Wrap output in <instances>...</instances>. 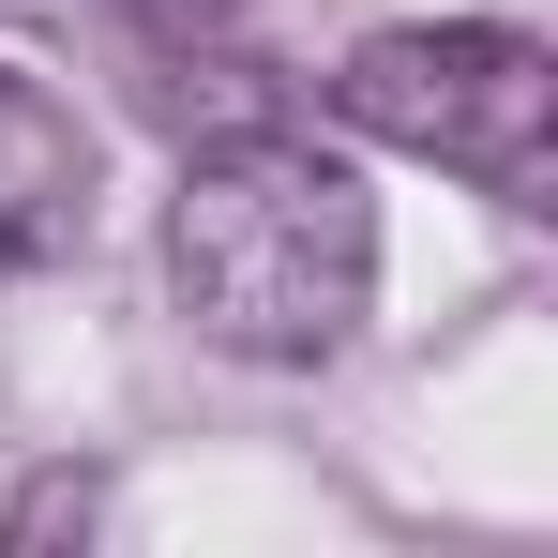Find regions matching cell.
I'll use <instances>...</instances> for the list:
<instances>
[{
	"mask_svg": "<svg viewBox=\"0 0 558 558\" xmlns=\"http://www.w3.org/2000/svg\"><path fill=\"white\" fill-rule=\"evenodd\" d=\"M167 287L211 348L242 363H332L377 302V196L363 167H332L317 136L287 121H242L182 167V211H167Z\"/></svg>",
	"mask_w": 558,
	"mask_h": 558,
	"instance_id": "obj_1",
	"label": "cell"
},
{
	"mask_svg": "<svg viewBox=\"0 0 558 558\" xmlns=\"http://www.w3.org/2000/svg\"><path fill=\"white\" fill-rule=\"evenodd\" d=\"M332 106L363 121L377 151H423V167L498 182L513 211H544V182H558V61L529 31H498V15H438V31L348 46Z\"/></svg>",
	"mask_w": 558,
	"mask_h": 558,
	"instance_id": "obj_2",
	"label": "cell"
},
{
	"mask_svg": "<svg viewBox=\"0 0 558 558\" xmlns=\"http://www.w3.org/2000/svg\"><path fill=\"white\" fill-rule=\"evenodd\" d=\"M76 242H92V121L31 61H0V287L61 272Z\"/></svg>",
	"mask_w": 558,
	"mask_h": 558,
	"instance_id": "obj_3",
	"label": "cell"
},
{
	"mask_svg": "<svg viewBox=\"0 0 558 558\" xmlns=\"http://www.w3.org/2000/svg\"><path fill=\"white\" fill-rule=\"evenodd\" d=\"M106 15H121L151 61H196V46H227V31H242V0H106Z\"/></svg>",
	"mask_w": 558,
	"mask_h": 558,
	"instance_id": "obj_4",
	"label": "cell"
}]
</instances>
